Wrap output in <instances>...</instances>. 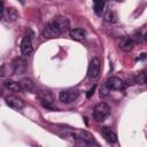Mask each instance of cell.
Instances as JSON below:
<instances>
[{
	"instance_id": "obj_1",
	"label": "cell",
	"mask_w": 147,
	"mask_h": 147,
	"mask_svg": "<svg viewBox=\"0 0 147 147\" xmlns=\"http://www.w3.org/2000/svg\"><path fill=\"white\" fill-rule=\"evenodd\" d=\"M110 115V107L105 102H99L93 109V118L96 122L106 121Z\"/></svg>"
},
{
	"instance_id": "obj_2",
	"label": "cell",
	"mask_w": 147,
	"mask_h": 147,
	"mask_svg": "<svg viewBox=\"0 0 147 147\" xmlns=\"http://www.w3.org/2000/svg\"><path fill=\"white\" fill-rule=\"evenodd\" d=\"M32 39H33V32H32L31 30H29V31L24 34V37H23V39H22V41H21V45H20L22 55L28 56V55H30V54L32 53V51H33V47H32Z\"/></svg>"
},
{
	"instance_id": "obj_3",
	"label": "cell",
	"mask_w": 147,
	"mask_h": 147,
	"mask_svg": "<svg viewBox=\"0 0 147 147\" xmlns=\"http://www.w3.org/2000/svg\"><path fill=\"white\" fill-rule=\"evenodd\" d=\"M100 71H101V60L95 56L90 61L88 69H87V77L95 79L99 77Z\"/></svg>"
},
{
	"instance_id": "obj_4",
	"label": "cell",
	"mask_w": 147,
	"mask_h": 147,
	"mask_svg": "<svg viewBox=\"0 0 147 147\" xmlns=\"http://www.w3.org/2000/svg\"><path fill=\"white\" fill-rule=\"evenodd\" d=\"M77 96H78V92L76 90H72V88L62 90L59 93V99L63 103H70V102L75 101L77 99Z\"/></svg>"
},
{
	"instance_id": "obj_5",
	"label": "cell",
	"mask_w": 147,
	"mask_h": 147,
	"mask_svg": "<svg viewBox=\"0 0 147 147\" xmlns=\"http://www.w3.org/2000/svg\"><path fill=\"white\" fill-rule=\"evenodd\" d=\"M76 144L80 145V146H91V145H98L93 137L86 132V131H80L78 134H77V138H76Z\"/></svg>"
},
{
	"instance_id": "obj_6",
	"label": "cell",
	"mask_w": 147,
	"mask_h": 147,
	"mask_svg": "<svg viewBox=\"0 0 147 147\" xmlns=\"http://www.w3.org/2000/svg\"><path fill=\"white\" fill-rule=\"evenodd\" d=\"M61 34H62V32L59 30V28H57L53 22H49V23L45 26V29H44V31H42L44 38H47V39L56 38V37H59V36H61Z\"/></svg>"
},
{
	"instance_id": "obj_7",
	"label": "cell",
	"mask_w": 147,
	"mask_h": 147,
	"mask_svg": "<svg viewBox=\"0 0 147 147\" xmlns=\"http://www.w3.org/2000/svg\"><path fill=\"white\" fill-rule=\"evenodd\" d=\"M52 22L59 28V30H60L62 33H64V32H67V31L70 30V23H69L68 18H65V17H63V16H56V17L53 18Z\"/></svg>"
},
{
	"instance_id": "obj_8",
	"label": "cell",
	"mask_w": 147,
	"mask_h": 147,
	"mask_svg": "<svg viewBox=\"0 0 147 147\" xmlns=\"http://www.w3.org/2000/svg\"><path fill=\"white\" fill-rule=\"evenodd\" d=\"M1 17L3 22H11L18 17V13L16 11L15 8H3L1 10Z\"/></svg>"
},
{
	"instance_id": "obj_9",
	"label": "cell",
	"mask_w": 147,
	"mask_h": 147,
	"mask_svg": "<svg viewBox=\"0 0 147 147\" xmlns=\"http://www.w3.org/2000/svg\"><path fill=\"white\" fill-rule=\"evenodd\" d=\"M101 134H102V137L105 138V140H106L107 142H109V144H115V142H117V134H116L110 127H108V126L102 127V129H101Z\"/></svg>"
},
{
	"instance_id": "obj_10",
	"label": "cell",
	"mask_w": 147,
	"mask_h": 147,
	"mask_svg": "<svg viewBox=\"0 0 147 147\" xmlns=\"http://www.w3.org/2000/svg\"><path fill=\"white\" fill-rule=\"evenodd\" d=\"M106 83L111 91H119V90H123L124 87V82L118 77H110L107 79Z\"/></svg>"
},
{
	"instance_id": "obj_11",
	"label": "cell",
	"mask_w": 147,
	"mask_h": 147,
	"mask_svg": "<svg viewBox=\"0 0 147 147\" xmlns=\"http://www.w3.org/2000/svg\"><path fill=\"white\" fill-rule=\"evenodd\" d=\"M133 45H134V42L131 37H123V38H121V40L118 42V47L125 53L131 52L133 48Z\"/></svg>"
},
{
	"instance_id": "obj_12",
	"label": "cell",
	"mask_w": 147,
	"mask_h": 147,
	"mask_svg": "<svg viewBox=\"0 0 147 147\" xmlns=\"http://www.w3.org/2000/svg\"><path fill=\"white\" fill-rule=\"evenodd\" d=\"M5 100H6V103L10 107V108H13V109H15V110H21L23 107H24V102L21 100V99H18V98H15V96H6L5 98Z\"/></svg>"
},
{
	"instance_id": "obj_13",
	"label": "cell",
	"mask_w": 147,
	"mask_h": 147,
	"mask_svg": "<svg viewBox=\"0 0 147 147\" xmlns=\"http://www.w3.org/2000/svg\"><path fill=\"white\" fill-rule=\"evenodd\" d=\"M69 34L74 40H77V41H82L86 38V31L84 29H79V28L70 30Z\"/></svg>"
},
{
	"instance_id": "obj_14",
	"label": "cell",
	"mask_w": 147,
	"mask_h": 147,
	"mask_svg": "<svg viewBox=\"0 0 147 147\" xmlns=\"http://www.w3.org/2000/svg\"><path fill=\"white\" fill-rule=\"evenodd\" d=\"M26 61L23 59H16L14 61V72L15 74H23L26 71Z\"/></svg>"
},
{
	"instance_id": "obj_15",
	"label": "cell",
	"mask_w": 147,
	"mask_h": 147,
	"mask_svg": "<svg viewBox=\"0 0 147 147\" xmlns=\"http://www.w3.org/2000/svg\"><path fill=\"white\" fill-rule=\"evenodd\" d=\"M5 86H6L9 91H11V92H14V93H18V92L22 91L21 84H20V83H16V82H14V80H11V79L5 80Z\"/></svg>"
},
{
	"instance_id": "obj_16",
	"label": "cell",
	"mask_w": 147,
	"mask_h": 147,
	"mask_svg": "<svg viewBox=\"0 0 147 147\" xmlns=\"http://www.w3.org/2000/svg\"><path fill=\"white\" fill-rule=\"evenodd\" d=\"M20 84L22 86V90L25 91V92H31L34 88V84H33V82L30 78H23V79H21Z\"/></svg>"
},
{
	"instance_id": "obj_17",
	"label": "cell",
	"mask_w": 147,
	"mask_h": 147,
	"mask_svg": "<svg viewBox=\"0 0 147 147\" xmlns=\"http://www.w3.org/2000/svg\"><path fill=\"white\" fill-rule=\"evenodd\" d=\"M105 10V0H94V13L101 16Z\"/></svg>"
},
{
	"instance_id": "obj_18",
	"label": "cell",
	"mask_w": 147,
	"mask_h": 147,
	"mask_svg": "<svg viewBox=\"0 0 147 147\" xmlns=\"http://www.w3.org/2000/svg\"><path fill=\"white\" fill-rule=\"evenodd\" d=\"M105 18H106V21L108 22V23H115L116 21H117V15H116V13L114 11V10H108L106 14H105Z\"/></svg>"
},
{
	"instance_id": "obj_19",
	"label": "cell",
	"mask_w": 147,
	"mask_h": 147,
	"mask_svg": "<svg viewBox=\"0 0 147 147\" xmlns=\"http://www.w3.org/2000/svg\"><path fill=\"white\" fill-rule=\"evenodd\" d=\"M110 88H109V86L107 85V83H105L101 87H100V91H99V95H100V98H106L109 93H110Z\"/></svg>"
},
{
	"instance_id": "obj_20",
	"label": "cell",
	"mask_w": 147,
	"mask_h": 147,
	"mask_svg": "<svg viewBox=\"0 0 147 147\" xmlns=\"http://www.w3.org/2000/svg\"><path fill=\"white\" fill-rule=\"evenodd\" d=\"M132 40H133V42H141L142 41V39H144V37L138 32V33H134L132 37Z\"/></svg>"
},
{
	"instance_id": "obj_21",
	"label": "cell",
	"mask_w": 147,
	"mask_h": 147,
	"mask_svg": "<svg viewBox=\"0 0 147 147\" xmlns=\"http://www.w3.org/2000/svg\"><path fill=\"white\" fill-rule=\"evenodd\" d=\"M94 90H95V86H93L92 88H90V90H88V92H87V98H91V96L93 95V93H94Z\"/></svg>"
},
{
	"instance_id": "obj_22",
	"label": "cell",
	"mask_w": 147,
	"mask_h": 147,
	"mask_svg": "<svg viewBox=\"0 0 147 147\" xmlns=\"http://www.w3.org/2000/svg\"><path fill=\"white\" fill-rule=\"evenodd\" d=\"M147 57V54H145V53H142L141 54V56L139 57V59H137V60H142V59H146Z\"/></svg>"
},
{
	"instance_id": "obj_23",
	"label": "cell",
	"mask_w": 147,
	"mask_h": 147,
	"mask_svg": "<svg viewBox=\"0 0 147 147\" xmlns=\"http://www.w3.org/2000/svg\"><path fill=\"white\" fill-rule=\"evenodd\" d=\"M142 37H144V40H145V41H147V30L145 31V33H144V36H142Z\"/></svg>"
},
{
	"instance_id": "obj_24",
	"label": "cell",
	"mask_w": 147,
	"mask_h": 147,
	"mask_svg": "<svg viewBox=\"0 0 147 147\" xmlns=\"http://www.w3.org/2000/svg\"><path fill=\"white\" fill-rule=\"evenodd\" d=\"M144 83H145V84H146V85H147V76H146V77H145V79H144Z\"/></svg>"
}]
</instances>
